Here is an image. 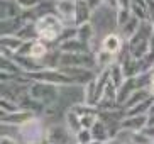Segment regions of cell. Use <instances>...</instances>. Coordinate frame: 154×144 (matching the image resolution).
Here are the masks:
<instances>
[{
  "label": "cell",
  "mask_w": 154,
  "mask_h": 144,
  "mask_svg": "<svg viewBox=\"0 0 154 144\" xmlns=\"http://www.w3.org/2000/svg\"><path fill=\"white\" fill-rule=\"evenodd\" d=\"M46 139L51 144H76L75 136L71 134L66 124H53L46 129Z\"/></svg>",
  "instance_id": "52a82bcc"
},
{
  "label": "cell",
  "mask_w": 154,
  "mask_h": 144,
  "mask_svg": "<svg viewBox=\"0 0 154 144\" xmlns=\"http://www.w3.org/2000/svg\"><path fill=\"white\" fill-rule=\"evenodd\" d=\"M76 37L80 41H83V42H86V44L91 46V41H93V37H95V31H93L91 22H86V24H83V26H78L76 27Z\"/></svg>",
  "instance_id": "83f0119b"
},
{
  "label": "cell",
  "mask_w": 154,
  "mask_h": 144,
  "mask_svg": "<svg viewBox=\"0 0 154 144\" xmlns=\"http://www.w3.org/2000/svg\"><path fill=\"white\" fill-rule=\"evenodd\" d=\"M90 144H103V142H98V141H93V142H90Z\"/></svg>",
  "instance_id": "f6af8a7d"
},
{
  "label": "cell",
  "mask_w": 154,
  "mask_h": 144,
  "mask_svg": "<svg viewBox=\"0 0 154 144\" xmlns=\"http://www.w3.org/2000/svg\"><path fill=\"white\" fill-rule=\"evenodd\" d=\"M122 56L120 59H117L119 63L122 64V70H124V75L125 78H136V77H140V75H144V63H142V59H136L132 58L129 51H122Z\"/></svg>",
  "instance_id": "ba28073f"
},
{
  "label": "cell",
  "mask_w": 154,
  "mask_h": 144,
  "mask_svg": "<svg viewBox=\"0 0 154 144\" xmlns=\"http://www.w3.org/2000/svg\"><path fill=\"white\" fill-rule=\"evenodd\" d=\"M132 17V12L131 10H124V9H117L115 10V26L120 29V27H124L129 20H131Z\"/></svg>",
  "instance_id": "4dcf8cb0"
},
{
  "label": "cell",
  "mask_w": 154,
  "mask_h": 144,
  "mask_svg": "<svg viewBox=\"0 0 154 144\" xmlns=\"http://www.w3.org/2000/svg\"><path fill=\"white\" fill-rule=\"evenodd\" d=\"M61 66H76L93 70L97 66L95 53H63L59 56V68Z\"/></svg>",
  "instance_id": "8992f818"
},
{
  "label": "cell",
  "mask_w": 154,
  "mask_h": 144,
  "mask_svg": "<svg viewBox=\"0 0 154 144\" xmlns=\"http://www.w3.org/2000/svg\"><path fill=\"white\" fill-rule=\"evenodd\" d=\"M122 48H124V39L119 32H110V34H107L102 39V46H100V49L107 51V53H112L115 56H119V54L122 53Z\"/></svg>",
  "instance_id": "4fadbf2b"
},
{
  "label": "cell",
  "mask_w": 154,
  "mask_h": 144,
  "mask_svg": "<svg viewBox=\"0 0 154 144\" xmlns=\"http://www.w3.org/2000/svg\"><path fill=\"white\" fill-rule=\"evenodd\" d=\"M109 71H110V83H112V85L119 90V88L124 85V81L127 80L125 75H124L122 64L119 63V61H115V63H113L112 66L109 68Z\"/></svg>",
  "instance_id": "cb8c5ba5"
},
{
  "label": "cell",
  "mask_w": 154,
  "mask_h": 144,
  "mask_svg": "<svg viewBox=\"0 0 154 144\" xmlns=\"http://www.w3.org/2000/svg\"><path fill=\"white\" fill-rule=\"evenodd\" d=\"M0 73H2V75H9L12 80H15V78L24 75L20 66L14 61V58H12V56H7V54H2V59H0Z\"/></svg>",
  "instance_id": "2e32d148"
},
{
  "label": "cell",
  "mask_w": 154,
  "mask_h": 144,
  "mask_svg": "<svg viewBox=\"0 0 154 144\" xmlns=\"http://www.w3.org/2000/svg\"><path fill=\"white\" fill-rule=\"evenodd\" d=\"M75 7H76V0H56L54 14L66 26L71 24L75 26Z\"/></svg>",
  "instance_id": "30bf717a"
},
{
  "label": "cell",
  "mask_w": 154,
  "mask_h": 144,
  "mask_svg": "<svg viewBox=\"0 0 154 144\" xmlns=\"http://www.w3.org/2000/svg\"><path fill=\"white\" fill-rule=\"evenodd\" d=\"M127 134H129L131 144H154V141L142 132H127Z\"/></svg>",
  "instance_id": "1f68e13d"
},
{
  "label": "cell",
  "mask_w": 154,
  "mask_h": 144,
  "mask_svg": "<svg viewBox=\"0 0 154 144\" xmlns=\"http://www.w3.org/2000/svg\"><path fill=\"white\" fill-rule=\"evenodd\" d=\"M140 132H142V134H146L147 137H151V139L154 141V126H146Z\"/></svg>",
  "instance_id": "74e56055"
},
{
  "label": "cell",
  "mask_w": 154,
  "mask_h": 144,
  "mask_svg": "<svg viewBox=\"0 0 154 144\" xmlns=\"http://www.w3.org/2000/svg\"><path fill=\"white\" fill-rule=\"evenodd\" d=\"M66 24L56 14H44L36 20L37 37L44 42H58Z\"/></svg>",
  "instance_id": "6da1fadb"
},
{
  "label": "cell",
  "mask_w": 154,
  "mask_h": 144,
  "mask_svg": "<svg viewBox=\"0 0 154 144\" xmlns=\"http://www.w3.org/2000/svg\"><path fill=\"white\" fill-rule=\"evenodd\" d=\"M103 144H127V142H124V141H120L119 137H115V139L109 141V142H103Z\"/></svg>",
  "instance_id": "60d3db41"
},
{
  "label": "cell",
  "mask_w": 154,
  "mask_h": 144,
  "mask_svg": "<svg viewBox=\"0 0 154 144\" xmlns=\"http://www.w3.org/2000/svg\"><path fill=\"white\" fill-rule=\"evenodd\" d=\"M154 32V26L151 22H142L139 31L127 41V51L132 58L142 59L146 54L149 53V44H151V36Z\"/></svg>",
  "instance_id": "7a4b0ae2"
},
{
  "label": "cell",
  "mask_w": 154,
  "mask_h": 144,
  "mask_svg": "<svg viewBox=\"0 0 154 144\" xmlns=\"http://www.w3.org/2000/svg\"><path fill=\"white\" fill-rule=\"evenodd\" d=\"M95 58H97V66L100 70H105V68H110L115 61H117V56L112 53H107L103 49H98L95 53Z\"/></svg>",
  "instance_id": "4316f807"
},
{
  "label": "cell",
  "mask_w": 154,
  "mask_h": 144,
  "mask_svg": "<svg viewBox=\"0 0 154 144\" xmlns=\"http://www.w3.org/2000/svg\"><path fill=\"white\" fill-rule=\"evenodd\" d=\"M154 114V104H152V107H151V110H149V115H152Z\"/></svg>",
  "instance_id": "ee69618b"
},
{
  "label": "cell",
  "mask_w": 154,
  "mask_h": 144,
  "mask_svg": "<svg viewBox=\"0 0 154 144\" xmlns=\"http://www.w3.org/2000/svg\"><path fill=\"white\" fill-rule=\"evenodd\" d=\"M17 104H19V107L22 108V110H29V112L36 114L37 117H39V115H42V114L46 112V107H44V105H42L41 102H37L36 99H32L27 92H26V93H24L22 97L19 99Z\"/></svg>",
  "instance_id": "d6986e66"
},
{
  "label": "cell",
  "mask_w": 154,
  "mask_h": 144,
  "mask_svg": "<svg viewBox=\"0 0 154 144\" xmlns=\"http://www.w3.org/2000/svg\"><path fill=\"white\" fill-rule=\"evenodd\" d=\"M140 24H142V22H140L139 19L132 15L131 20H129V22H127L124 27H120V29H119V34H120V36H122V39L127 42V41H129L132 36H134V34H136L137 31H139Z\"/></svg>",
  "instance_id": "d4e9b609"
},
{
  "label": "cell",
  "mask_w": 154,
  "mask_h": 144,
  "mask_svg": "<svg viewBox=\"0 0 154 144\" xmlns=\"http://www.w3.org/2000/svg\"><path fill=\"white\" fill-rule=\"evenodd\" d=\"M63 73H66L73 81L75 85H83L86 86L91 80H95L97 73L93 70H88V68H76V66H61L59 68Z\"/></svg>",
  "instance_id": "9c48e42d"
},
{
  "label": "cell",
  "mask_w": 154,
  "mask_h": 144,
  "mask_svg": "<svg viewBox=\"0 0 154 144\" xmlns=\"http://www.w3.org/2000/svg\"><path fill=\"white\" fill-rule=\"evenodd\" d=\"M24 41L19 36H0V48H2V54L7 56H14L19 53V49L22 48Z\"/></svg>",
  "instance_id": "e0dca14e"
},
{
  "label": "cell",
  "mask_w": 154,
  "mask_h": 144,
  "mask_svg": "<svg viewBox=\"0 0 154 144\" xmlns=\"http://www.w3.org/2000/svg\"><path fill=\"white\" fill-rule=\"evenodd\" d=\"M26 78H29L31 81H44V83H51L56 86H71L75 85V81L63 73L59 68H44L41 71L36 73H24Z\"/></svg>",
  "instance_id": "277c9868"
},
{
  "label": "cell",
  "mask_w": 154,
  "mask_h": 144,
  "mask_svg": "<svg viewBox=\"0 0 154 144\" xmlns=\"http://www.w3.org/2000/svg\"><path fill=\"white\" fill-rule=\"evenodd\" d=\"M48 53H49L48 42H44V41H41V39L34 41V46H32V49H31V58L37 59V61H44Z\"/></svg>",
  "instance_id": "f1b7e54d"
},
{
  "label": "cell",
  "mask_w": 154,
  "mask_h": 144,
  "mask_svg": "<svg viewBox=\"0 0 154 144\" xmlns=\"http://www.w3.org/2000/svg\"><path fill=\"white\" fill-rule=\"evenodd\" d=\"M86 4L90 5V9L93 10V12H95L97 9H98L100 5H103V0H85Z\"/></svg>",
  "instance_id": "8d00e7d4"
},
{
  "label": "cell",
  "mask_w": 154,
  "mask_h": 144,
  "mask_svg": "<svg viewBox=\"0 0 154 144\" xmlns=\"http://www.w3.org/2000/svg\"><path fill=\"white\" fill-rule=\"evenodd\" d=\"M131 12L140 22H149V0H132Z\"/></svg>",
  "instance_id": "7402d4cb"
},
{
  "label": "cell",
  "mask_w": 154,
  "mask_h": 144,
  "mask_svg": "<svg viewBox=\"0 0 154 144\" xmlns=\"http://www.w3.org/2000/svg\"><path fill=\"white\" fill-rule=\"evenodd\" d=\"M22 15V10L15 0H0V20H9Z\"/></svg>",
  "instance_id": "ffe728a7"
},
{
  "label": "cell",
  "mask_w": 154,
  "mask_h": 144,
  "mask_svg": "<svg viewBox=\"0 0 154 144\" xmlns=\"http://www.w3.org/2000/svg\"><path fill=\"white\" fill-rule=\"evenodd\" d=\"M0 110H2V114H12V112L20 110V107L15 102H10L7 99H0Z\"/></svg>",
  "instance_id": "e575fe53"
},
{
  "label": "cell",
  "mask_w": 154,
  "mask_h": 144,
  "mask_svg": "<svg viewBox=\"0 0 154 144\" xmlns=\"http://www.w3.org/2000/svg\"><path fill=\"white\" fill-rule=\"evenodd\" d=\"M147 126H154V114L149 115V124H147Z\"/></svg>",
  "instance_id": "7bdbcfd3"
},
{
  "label": "cell",
  "mask_w": 154,
  "mask_h": 144,
  "mask_svg": "<svg viewBox=\"0 0 154 144\" xmlns=\"http://www.w3.org/2000/svg\"><path fill=\"white\" fill-rule=\"evenodd\" d=\"M152 70H154V68H152Z\"/></svg>",
  "instance_id": "bcb514c9"
},
{
  "label": "cell",
  "mask_w": 154,
  "mask_h": 144,
  "mask_svg": "<svg viewBox=\"0 0 154 144\" xmlns=\"http://www.w3.org/2000/svg\"><path fill=\"white\" fill-rule=\"evenodd\" d=\"M58 88L59 86L44 83V81H31V85L27 86V93L37 102H41L44 107H51V105H56L59 99Z\"/></svg>",
  "instance_id": "3957f363"
},
{
  "label": "cell",
  "mask_w": 154,
  "mask_h": 144,
  "mask_svg": "<svg viewBox=\"0 0 154 144\" xmlns=\"http://www.w3.org/2000/svg\"><path fill=\"white\" fill-rule=\"evenodd\" d=\"M46 129L42 121L39 117L29 121L27 124L19 127V141L22 144H34L46 137Z\"/></svg>",
  "instance_id": "5b68a950"
},
{
  "label": "cell",
  "mask_w": 154,
  "mask_h": 144,
  "mask_svg": "<svg viewBox=\"0 0 154 144\" xmlns=\"http://www.w3.org/2000/svg\"><path fill=\"white\" fill-rule=\"evenodd\" d=\"M0 144H20V141H19V139H14L12 136L2 134V137H0Z\"/></svg>",
  "instance_id": "d590c367"
},
{
  "label": "cell",
  "mask_w": 154,
  "mask_h": 144,
  "mask_svg": "<svg viewBox=\"0 0 154 144\" xmlns=\"http://www.w3.org/2000/svg\"><path fill=\"white\" fill-rule=\"evenodd\" d=\"M64 124H66V127L71 131L73 136H76L78 132L83 129V126H82V117H80V115L75 112V110H71V108H68V112L64 114Z\"/></svg>",
  "instance_id": "603a6c76"
},
{
  "label": "cell",
  "mask_w": 154,
  "mask_h": 144,
  "mask_svg": "<svg viewBox=\"0 0 154 144\" xmlns=\"http://www.w3.org/2000/svg\"><path fill=\"white\" fill-rule=\"evenodd\" d=\"M12 58L20 66L22 73H36V71H41V70L48 68L42 61H37V59L31 58V56H19V54H14Z\"/></svg>",
  "instance_id": "9a60e30c"
},
{
  "label": "cell",
  "mask_w": 154,
  "mask_h": 144,
  "mask_svg": "<svg viewBox=\"0 0 154 144\" xmlns=\"http://www.w3.org/2000/svg\"><path fill=\"white\" fill-rule=\"evenodd\" d=\"M22 41H32V39H39L37 37V29H36V20H29L24 24V27L19 31L17 34Z\"/></svg>",
  "instance_id": "f546056e"
},
{
  "label": "cell",
  "mask_w": 154,
  "mask_h": 144,
  "mask_svg": "<svg viewBox=\"0 0 154 144\" xmlns=\"http://www.w3.org/2000/svg\"><path fill=\"white\" fill-rule=\"evenodd\" d=\"M93 134H91V131H88V129H82V131L78 132L76 136H75V142L76 144H90L93 142Z\"/></svg>",
  "instance_id": "836d02e7"
},
{
  "label": "cell",
  "mask_w": 154,
  "mask_h": 144,
  "mask_svg": "<svg viewBox=\"0 0 154 144\" xmlns=\"http://www.w3.org/2000/svg\"><path fill=\"white\" fill-rule=\"evenodd\" d=\"M103 5L105 7H109V9H113V10L119 9V2L117 0H103Z\"/></svg>",
  "instance_id": "ab89813d"
},
{
  "label": "cell",
  "mask_w": 154,
  "mask_h": 144,
  "mask_svg": "<svg viewBox=\"0 0 154 144\" xmlns=\"http://www.w3.org/2000/svg\"><path fill=\"white\" fill-rule=\"evenodd\" d=\"M58 48L63 53H93L91 51V46L80 41L78 37H73V39H68L64 42H59Z\"/></svg>",
  "instance_id": "ac0fdd59"
},
{
  "label": "cell",
  "mask_w": 154,
  "mask_h": 144,
  "mask_svg": "<svg viewBox=\"0 0 154 144\" xmlns=\"http://www.w3.org/2000/svg\"><path fill=\"white\" fill-rule=\"evenodd\" d=\"M149 124V115H125L120 124L124 132H140Z\"/></svg>",
  "instance_id": "7c38bea8"
},
{
  "label": "cell",
  "mask_w": 154,
  "mask_h": 144,
  "mask_svg": "<svg viewBox=\"0 0 154 144\" xmlns=\"http://www.w3.org/2000/svg\"><path fill=\"white\" fill-rule=\"evenodd\" d=\"M93 10L85 0H76V7H75V26H83V24L90 22Z\"/></svg>",
  "instance_id": "44dd1931"
},
{
  "label": "cell",
  "mask_w": 154,
  "mask_h": 144,
  "mask_svg": "<svg viewBox=\"0 0 154 144\" xmlns=\"http://www.w3.org/2000/svg\"><path fill=\"white\" fill-rule=\"evenodd\" d=\"M140 88V85H139V78H127L125 81H124V85L119 88V92H117V102L120 105H125L127 104V100L131 99L132 95H134V92H137Z\"/></svg>",
  "instance_id": "5bb4252c"
},
{
  "label": "cell",
  "mask_w": 154,
  "mask_h": 144,
  "mask_svg": "<svg viewBox=\"0 0 154 144\" xmlns=\"http://www.w3.org/2000/svg\"><path fill=\"white\" fill-rule=\"evenodd\" d=\"M91 134H93V139L98 141V142H109V141H112V134H110V131L107 129V126H105L102 121H98L93 126V129H91Z\"/></svg>",
  "instance_id": "484cf974"
},
{
  "label": "cell",
  "mask_w": 154,
  "mask_h": 144,
  "mask_svg": "<svg viewBox=\"0 0 154 144\" xmlns=\"http://www.w3.org/2000/svg\"><path fill=\"white\" fill-rule=\"evenodd\" d=\"M37 115L36 114L29 112V110H17V112H12V114H2V117H0V122H2V126H12V127H20L24 124H27L29 121L32 119H36Z\"/></svg>",
  "instance_id": "8fae6325"
},
{
  "label": "cell",
  "mask_w": 154,
  "mask_h": 144,
  "mask_svg": "<svg viewBox=\"0 0 154 144\" xmlns=\"http://www.w3.org/2000/svg\"><path fill=\"white\" fill-rule=\"evenodd\" d=\"M117 2H119V9L131 10V4H132V0H117Z\"/></svg>",
  "instance_id": "f35d334b"
},
{
  "label": "cell",
  "mask_w": 154,
  "mask_h": 144,
  "mask_svg": "<svg viewBox=\"0 0 154 144\" xmlns=\"http://www.w3.org/2000/svg\"><path fill=\"white\" fill-rule=\"evenodd\" d=\"M17 5L20 7L22 12H31V10H36L39 5L42 4V0H15Z\"/></svg>",
  "instance_id": "d6a6232c"
},
{
  "label": "cell",
  "mask_w": 154,
  "mask_h": 144,
  "mask_svg": "<svg viewBox=\"0 0 154 144\" xmlns=\"http://www.w3.org/2000/svg\"><path fill=\"white\" fill-rule=\"evenodd\" d=\"M34 144H51V142H49V141H48V139H46V137H44V139L37 141V142H34Z\"/></svg>",
  "instance_id": "b9f144b4"
}]
</instances>
